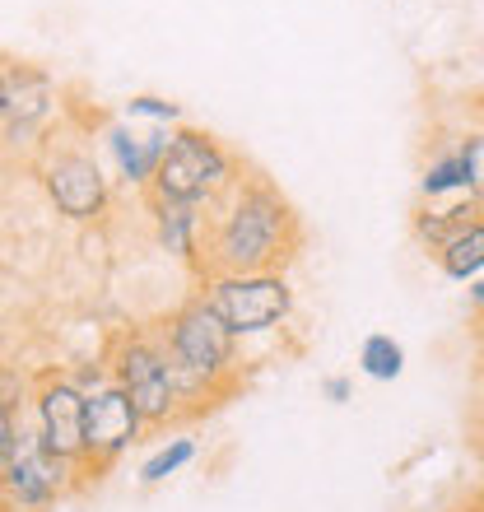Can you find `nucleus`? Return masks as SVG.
Instances as JSON below:
<instances>
[{
    "label": "nucleus",
    "mask_w": 484,
    "mask_h": 512,
    "mask_svg": "<svg viewBox=\"0 0 484 512\" xmlns=\"http://www.w3.org/2000/svg\"><path fill=\"white\" fill-rule=\"evenodd\" d=\"M303 247V219L275 182L242 173L215 205H205L201 275H252L284 270Z\"/></svg>",
    "instance_id": "nucleus-1"
},
{
    "label": "nucleus",
    "mask_w": 484,
    "mask_h": 512,
    "mask_svg": "<svg viewBox=\"0 0 484 512\" xmlns=\"http://www.w3.org/2000/svg\"><path fill=\"white\" fill-rule=\"evenodd\" d=\"M154 331H159L168 359L177 364L191 415H201V401L205 410L219 405V396L238 382V336L210 308V298L201 289H191Z\"/></svg>",
    "instance_id": "nucleus-2"
},
{
    "label": "nucleus",
    "mask_w": 484,
    "mask_h": 512,
    "mask_svg": "<svg viewBox=\"0 0 484 512\" xmlns=\"http://www.w3.org/2000/svg\"><path fill=\"white\" fill-rule=\"evenodd\" d=\"M103 364H108L112 382L135 401L145 429H168L173 419L191 415L187 391H182V378H177V364L168 359V350H163V340L154 326L112 331Z\"/></svg>",
    "instance_id": "nucleus-3"
},
{
    "label": "nucleus",
    "mask_w": 484,
    "mask_h": 512,
    "mask_svg": "<svg viewBox=\"0 0 484 512\" xmlns=\"http://www.w3.org/2000/svg\"><path fill=\"white\" fill-rule=\"evenodd\" d=\"M242 177V163L233 149H224L210 131L201 126H177L173 145L163 154L159 173H154V187L145 196H159V201H187V205H215L224 191Z\"/></svg>",
    "instance_id": "nucleus-4"
},
{
    "label": "nucleus",
    "mask_w": 484,
    "mask_h": 512,
    "mask_svg": "<svg viewBox=\"0 0 484 512\" xmlns=\"http://www.w3.org/2000/svg\"><path fill=\"white\" fill-rule=\"evenodd\" d=\"M56 117H61V89L52 70L33 61H10V84H5V112H0V159L38 163L56 145Z\"/></svg>",
    "instance_id": "nucleus-5"
},
{
    "label": "nucleus",
    "mask_w": 484,
    "mask_h": 512,
    "mask_svg": "<svg viewBox=\"0 0 484 512\" xmlns=\"http://www.w3.org/2000/svg\"><path fill=\"white\" fill-rule=\"evenodd\" d=\"M75 489H84V471L42 443V433L33 429V419L24 410L14 457L0 475V512H52Z\"/></svg>",
    "instance_id": "nucleus-6"
},
{
    "label": "nucleus",
    "mask_w": 484,
    "mask_h": 512,
    "mask_svg": "<svg viewBox=\"0 0 484 512\" xmlns=\"http://www.w3.org/2000/svg\"><path fill=\"white\" fill-rule=\"evenodd\" d=\"M42 196L66 224H98L112 210V177L108 168L75 140H56L38 163H33Z\"/></svg>",
    "instance_id": "nucleus-7"
},
{
    "label": "nucleus",
    "mask_w": 484,
    "mask_h": 512,
    "mask_svg": "<svg viewBox=\"0 0 484 512\" xmlns=\"http://www.w3.org/2000/svg\"><path fill=\"white\" fill-rule=\"evenodd\" d=\"M201 294L224 317L238 340L270 336L294 317V284L284 270H252V275H205Z\"/></svg>",
    "instance_id": "nucleus-8"
},
{
    "label": "nucleus",
    "mask_w": 484,
    "mask_h": 512,
    "mask_svg": "<svg viewBox=\"0 0 484 512\" xmlns=\"http://www.w3.org/2000/svg\"><path fill=\"white\" fill-rule=\"evenodd\" d=\"M140 433H145V419H140L135 401L112 378L84 391V461H80L84 485L103 480L140 443Z\"/></svg>",
    "instance_id": "nucleus-9"
},
{
    "label": "nucleus",
    "mask_w": 484,
    "mask_h": 512,
    "mask_svg": "<svg viewBox=\"0 0 484 512\" xmlns=\"http://www.w3.org/2000/svg\"><path fill=\"white\" fill-rule=\"evenodd\" d=\"M28 419L56 457L84 461V387L66 368H42L28 387Z\"/></svg>",
    "instance_id": "nucleus-10"
},
{
    "label": "nucleus",
    "mask_w": 484,
    "mask_h": 512,
    "mask_svg": "<svg viewBox=\"0 0 484 512\" xmlns=\"http://www.w3.org/2000/svg\"><path fill=\"white\" fill-rule=\"evenodd\" d=\"M173 131L177 126H140V122H126V117H108L103 122V149H108L112 177L121 187L140 191V196L154 187V173H159L163 154L173 145Z\"/></svg>",
    "instance_id": "nucleus-11"
},
{
    "label": "nucleus",
    "mask_w": 484,
    "mask_h": 512,
    "mask_svg": "<svg viewBox=\"0 0 484 512\" xmlns=\"http://www.w3.org/2000/svg\"><path fill=\"white\" fill-rule=\"evenodd\" d=\"M149 205V224H154V243L163 256H173L182 266H191L201 275L205 261V205H187V201H159L145 196Z\"/></svg>",
    "instance_id": "nucleus-12"
},
{
    "label": "nucleus",
    "mask_w": 484,
    "mask_h": 512,
    "mask_svg": "<svg viewBox=\"0 0 484 512\" xmlns=\"http://www.w3.org/2000/svg\"><path fill=\"white\" fill-rule=\"evenodd\" d=\"M471 224H480V196H452V201H433L410 215V233H415L419 247H429L433 256L443 252L457 233H466Z\"/></svg>",
    "instance_id": "nucleus-13"
},
{
    "label": "nucleus",
    "mask_w": 484,
    "mask_h": 512,
    "mask_svg": "<svg viewBox=\"0 0 484 512\" xmlns=\"http://www.w3.org/2000/svg\"><path fill=\"white\" fill-rule=\"evenodd\" d=\"M452 196H475L471 182H466V168H461L457 149H438L424 173H419V201L433 205V201H452Z\"/></svg>",
    "instance_id": "nucleus-14"
},
{
    "label": "nucleus",
    "mask_w": 484,
    "mask_h": 512,
    "mask_svg": "<svg viewBox=\"0 0 484 512\" xmlns=\"http://www.w3.org/2000/svg\"><path fill=\"white\" fill-rule=\"evenodd\" d=\"M433 261H438V270H443L447 280H457V284L480 280L484 275V219L480 224H471L466 233H457V238L433 256Z\"/></svg>",
    "instance_id": "nucleus-15"
},
{
    "label": "nucleus",
    "mask_w": 484,
    "mask_h": 512,
    "mask_svg": "<svg viewBox=\"0 0 484 512\" xmlns=\"http://www.w3.org/2000/svg\"><path fill=\"white\" fill-rule=\"evenodd\" d=\"M359 373L373 382H396L405 373V345L387 331H373V336H363L359 345Z\"/></svg>",
    "instance_id": "nucleus-16"
},
{
    "label": "nucleus",
    "mask_w": 484,
    "mask_h": 512,
    "mask_svg": "<svg viewBox=\"0 0 484 512\" xmlns=\"http://www.w3.org/2000/svg\"><path fill=\"white\" fill-rule=\"evenodd\" d=\"M191 461H196V443L191 438H168L163 447H154L145 461H140V485L154 489L163 480H173L177 471H187Z\"/></svg>",
    "instance_id": "nucleus-17"
},
{
    "label": "nucleus",
    "mask_w": 484,
    "mask_h": 512,
    "mask_svg": "<svg viewBox=\"0 0 484 512\" xmlns=\"http://www.w3.org/2000/svg\"><path fill=\"white\" fill-rule=\"evenodd\" d=\"M117 117L140 122V126H182V103H173V98H163V94H131L121 103Z\"/></svg>",
    "instance_id": "nucleus-18"
},
{
    "label": "nucleus",
    "mask_w": 484,
    "mask_h": 512,
    "mask_svg": "<svg viewBox=\"0 0 484 512\" xmlns=\"http://www.w3.org/2000/svg\"><path fill=\"white\" fill-rule=\"evenodd\" d=\"M452 149H457L461 168H466V182H471V191H475V196H484V126L466 131Z\"/></svg>",
    "instance_id": "nucleus-19"
},
{
    "label": "nucleus",
    "mask_w": 484,
    "mask_h": 512,
    "mask_svg": "<svg viewBox=\"0 0 484 512\" xmlns=\"http://www.w3.org/2000/svg\"><path fill=\"white\" fill-rule=\"evenodd\" d=\"M19 419H24V410L0 396V475H5V466L14 457V443H19Z\"/></svg>",
    "instance_id": "nucleus-20"
},
{
    "label": "nucleus",
    "mask_w": 484,
    "mask_h": 512,
    "mask_svg": "<svg viewBox=\"0 0 484 512\" xmlns=\"http://www.w3.org/2000/svg\"><path fill=\"white\" fill-rule=\"evenodd\" d=\"M322 396L331 405H345V401H354V382L350 378H326L322 382Z\"/></svg>",
    "instance_id": "nucleus-21"
},
{
    "label": "nucleus",
    "mask_w": 484,
    "mask_h": 512,
    "mask_svg": "<svg viewBox=\"0 0 484 512\" xmlns=\"http://www.w3.org/2000/svg\"><path fill=\"white\" fill-rule=\"evenodd\" d=\"M5 84H10V56H0V112H5Z\"/></svg>",
    "instance_id": "nucleus-22"
},
{
    "label": "nucleus",
    "mask_w": 484,
    "mask_h": 512,
    "mask_svg": "<svg viewBox=\"0 0 484 512\" xmlns=\"http://www.w3.org/2000/svg\"><path fill=\"white\" fill-rule=\"evenodd\" d=\"M466 294H471V303H475V308H484V275L471 284V289H466Z\"/></svg>",
    "instance_id": "nucleus-23"
},
{
    "label": "nucleus",
    "mask_w": 484,
    "mask_h": 512,
    "mask_svg": "<svg viewBox=\"0 0 484 512\" xmlns=\"http://www.w3.org/2000/svg\"><path fill=\"white\" fill-rule=\"evenodd\" d=\"M475 447L484 452V401H480V415H475Z\"/></svg>",
    "instance_id": "nucleus-24"
},
{
    "label": "nucleus",
    "mask_w": 484,
    "mask_h": 512,
    "mask_svg": "<svg viewBox=\"0 0 484 512\" xmlns=\"http://www.w3.org/2000/svg\"><path fill=\"white\" fill-rule=\"evenodd\" d=\"M480 219H484V196H480Z\"/></svg>",
    "instance_id": "nucleus-25"
}]
</instances>
